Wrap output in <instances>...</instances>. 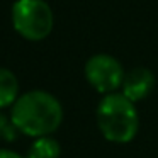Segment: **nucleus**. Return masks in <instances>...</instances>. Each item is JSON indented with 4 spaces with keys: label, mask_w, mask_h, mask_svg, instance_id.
Wrapping results in <instances>:
<instances>
[{
    "label": "nucleus",
    "mask_w": 158,
    "mask_h": 158,
    "mask_svg": "<svg viewBox=\"0 0 158 158\" xmlns=\"http://www.w3.org/2000/svg\"><path fill=\"white\" fill-rule=\"evenodd\" d=\"M10 119L19 133L29 138L51 136L63 123V107L46 90H29L10 107Z\"/></svg>",
    "instance_id": "nucleus-1"
},
{
    "label": "nucleus",
    "mask_w": 158,
    "mask_h": 158,
    "mask_svg": "<svg viewBox=\"0 0 158 158\" xmlns=\"http://www.w3.org/2000/svg\"><path fill=\"white\" fill-rule=\"evenodd\" d=\"M97 126L107 141L126 144L133 141L139 129V114L136 104L114 92L104 95L97 106Z\"/></svg>",
    "instance_id": "nucleus-2"
},
{
    "label": "nucleus",
    "mask_w": 158,
    "mask_h": 158,
    "mask_svg": "<svg viewBox=\"0 0 158 158\" xmlns=\"http://www.w3.org/2000/svg\"><path fill=\"white\" fill-rule=\"evenodd\" d=\"M10 19L14 31L32 43L46 39L55 27V15L46 0H15Z\"/></svg>",
    "instance_id": "nucleus-3"
},
{
    "label": "nucleus",
    "mask_w": 158,
    "mask_h": 158,
    "mask_svg": "<svg viewBox=\"0 0 158 158\" xmlns=\"http://www.w3.org/2000/svg\"><path fill=\"white\" fill-rule=\"evenodd\" d=\"M87 82L90 87L97 90L102 95H109L121 89L124 80V72L123 65L117 58L112 55H106V53H97V55L90 56L85 63L83 68Z\"/></svg>",
    "instance_id": "nucleus-4"
},
{
    "label": "nucleus",
    "mask_w": 158,
    "mask_h": 158,
    "mask_svg": "<svg viewBox=\"0 0 158 158\" xmlns=\"http://www.w3.org/2000/svg\"><path fill=\"white\" fill-rule=\"evenodd\" d=\"M155 75L151 70L144 68V66H136V68L129 70L124 75L123 85H121V94L131 102H139V100L146 99L155 89Z\"/></svg>",
    "instance_id": "nucleus-5"
},
{
    "label": "nucleus",
    "mask_w": 158,
    "mask_h": 158,
    "mask_svg": "<svg viewBox=\"0 0 158 158\" xmlns=\"http://www.w3.org/2000/svg\"><path fill=\"white\" fill-rule=\"evenodd\" d=\"M19 80L9 68L0 66V110L12 107L19 99Z\"/></svg>",
    "instance_id": "nucleus-6"
},
{
    "label": "nucleus",
    "mask_w": 158,
    "mask_h": 158,
    "mask_svg": "<svg viewBox=\"0 0 158 158\" xmlns=\"http://www.w3.org/2000/svg\"><path fill=\"white\" fill-rule=\"evenodd\" d=\"M60 155L61 146L58 139H55L53 136H41L32 141L26 158H60Z\"/></svg>",
    "instance_id": "nucleus-7"
},
{
    "label": "nucleus",
    "mask_w": 158,
    "mask_h": 158,
    "mask_svg": "<svg viewBox=\"0 0 158 158\" xmlns=\"http://www.w3.org/2000/svg\"><path fill=\"white\" fill-rule=\"evenodd\" d=\"M19 129L15 127V124L12 123L10 116L4 114L0 110V141H4V143H12V141L17 139L19 136Z\"/></svg>",
    "instance_id": "nucleus-8"
},
{
    "label": "nucleus",
    "mask_w": 158,
    "mask_h": 158,
    "mask_svg": "<svg viewBox=\"0 0 158 158\" xmlns=\"http://www.w3.org/2000/svg\"><path fill=\"white\" fill-rule=\"evenodd\" d=\"M0 158H26L21 153L14 150H9V148H0Z\"/></svg>",
    "instance_id": "nucleus-9"
}]
</instances>
